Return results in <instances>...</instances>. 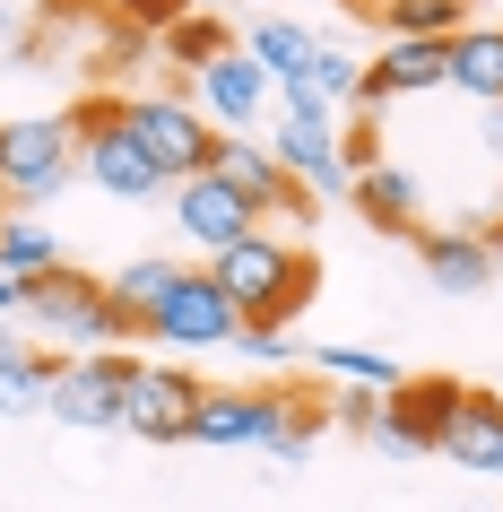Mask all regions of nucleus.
<instances>
[{
	"label": "nucleus",
	"mask_w": 503,
	"mask_h": 512,
	"mask_svg": "<svg viewBox=\"0 0 503 512\" xmlns=\"http://www.w3.org/2000/svg\"><path fill=\"white\" fill-rule=\"evenodd\" d=\"M209 278L226 287L235 322H269V330H287L295 313L321 296V261L295 235H278V226H252L243 243H226L209 261Z\"/></svg>",
	"instance_id": "obj_1"
},
{
	"label": "nucleus",
	"mask_w": 503,
	"mask_h": 512,
	"mask_svg": "<svg viewBox=\"0 0 503 512\" xmlns=\"http://www.w3.org/2000/svg\"><path fill=\"white\" fill-rule=\"evenodd\" d=\"M70 174H79L70 113H9V122H0V200H9V209L53 200Z\"/></svg>",
	"instance_id": "obj_2"
},
{
	"label": "nucleus",
	"mask_w": 503,
	"mask_h": 512,
	"mask_svg": "<svg viewBox=\"0 0 503 512\" xmlns=\"http://www.w3.org/2000/svg\"><path fill=\"white\" fill-rule=\"evenodd\" d=\"M27 322L35 330H53V339H70V348H131V322L113 313V296H105V278H87V270H44V278H27Z\"/></svg>",
	"instance_id": "obj_3"
},
{
	"label": "nucleus",
	"mask_w": 503,
	"mask_h": 512,
	"mask_svg": "<svg viewBox=\"0 0 503 512\" xmlns=\"http://www.w3.org/2000/svg\"><path fill=\"white\" fill-rule=\"evenodd\" d=\"M209 400V382L191 365H165V356H139L131 382H122V434L139 443H183L191 434V408Z\"/></svg>",
	"instance_id": "obj_4"
},
{
	"label": "nucleus",
	"mask_w": 503,
	"mask_h": 512,
	"mask_svg": "<svg viewBox=\"0 0 503 512\" xmlns=\"http://www.w3.org/2000/svg\"><path fill=\"white\" fill-rule=\"evenodd\" d=\"M131 139L148 148V165L165 174V191L191 183V174H209V148H217L209 113L183 105V96H131Z\"/></svg>",
	"instance_id": "obj_5"
},
{
	"label": "nucleus",
	"mask_w": 503,
	"mask_h": 512,
	"mask_svg": "<svg viewBox=\"0 0 503 512\" xmlns=\"http://www.w3.org/2000/svg\"><path fill=\"white\" fill-rule=\"evenodd\" d=\"M209 174L226 191H235L243 209H261V217H287V226H313V191L304 183H287L278 174V157H269L252 131H217V148H209Z\"/></svg>",
	"instance_id": "obj_6"
},
{
	"label": "nucleus",
	"mask_w": 503,
	"mask_h": 512,
	"mask_svg": "<svg viewBox=\"0 0 503 512\" xmlns=\"http://www.w3.org/2000/svg\"><path fill=\"white\" fill-rule=\"evenodd\" d=\"M139 356L122 348H87V356H53V391H44V408H53L61 426H122V382H131Z\"/></svg>",
	"instance_id": "obj_7"
},
{
	"label": "nucleus",
	"mask_w": 503,
	"mask_h": 512,
	"mask_svg": "<svg viewBox=\"0 0 503 512\" xmlns=\"http://www.w3.org/2000/svg\"><path fill=\"white\" fill-rule=\"evenodd\" d=\"M235 304H226V287H217L209 270H183L174 278V296L148 313V339H165V348H191V356H209V348H235Z\"/></svg>",
	"instance_id": "obj_8"
},
{
	"label": "nucleus",
	"mask_w": 503,
	"mask_h": 512,
	"mask_svg": "<svg viewBox=\"0 0 503 512\" xmlns=\"http://www.w3.org/2000/svg\"><path fill=\"white\" fill-rule=\"evenodd\" d=\"M460 400H469V382H451V374H408L391 400H382L373 443H382L391 460H425V452H434V434H443V417H451Z\"/></svg>",
	"instance_id": "obj_9"
},
{
	"label": "nucleus",
	"mask_w": 503,
	"mask_h": 512,
	"mask_svg": "<svg viewBox=\"0 0 503 512\" xmlns=\"http://www.w3.org/2000/svg\"><path fill=\"white\" fill-rule=\"evenodd\" d=\"M79 174L105 191V200H165V174L148 165V148L131 139V122L87 131V139H79Z\"/></svg>",
	"instance_id": "obj_10"
},
{
	"label": "nucleus",
	"mask_w": 503,
	"mask_h": 512,
	"mask_svg": "<svg viewBox=\"0 0 503 512\" xmlns=\"http://www.w3.org/2000/svg\"><path fill=\"white\" fill-rule=\"evenodd\" d=\"M165 200H174V226H183V235L200 243L209 261L226 252V243H243L252 226H261V209H243V200H235L226 183H217V174H191V183H174Z\"/></svg>",
	"instance_id": "obj_11"
},
{
	"label": "nucleus",
	"mask_w": 503,
	"mask_h": 512,
	"mask_svg": "<svg viewBox=\"0 0 503 512\" xmlns=\"http://www.w3.org/2000/svg\"><path fill=\"white\" fill-rule=\"evenodd\" d=\"M200 96H209V122H217V131H252V122H261V113L278 105L269 70H261L252 53H243V44H226V53H217L209 70H200Z\"/></svg>",
	"instance_id": "obj_12"
},
{
	"label": "nucleus",
	"mask_w": 503,
	"mask_h": 512,
	"mask_svg": "<svg viewBox=\"0 0 503 512\" xmlns=\"http://www.w3.org/2000/svg\"><path fill=\"white\" fill-rule=\"evenodd\" d=\"M434 452H443L451 469H469V478H503V400L469 382V400H460V408L443 417Z\"/></svg>",
	"instance_id": "obj_13"
},
{
	"label": "nucleus",
	"mask_w": 503,
	"mask_h": 512,
	"mask_svg": "<svg viewBox=\"0 0 503 512\" xmlns=\"http://www.w3.org/2000/svg\"><path fill=\"white\" fill-rule=\"evenodd\" d=\"M261 148L278 157V174H287V183H304L313 200L347 183V165H339V122H304V113H278V139H261Z\"/></svg>",
	"instance_id": "obj_14"
},
{
	"label": "nucleus",
	"mask_w": 503,
	"mask_h": 512,
	"mask_svg": "<svg viewBox=\"0 0 503 512\" xmlns=\"http://www.w3.org/2000/svg\"><path fill=\"white\" fill-rule=\"evenodd\" d=\"M417 261L443 296H477L495 278V243L477 235V226H417Z\"/></svg>",
	"instance_id": "obj_15"
},
{
	"label": "nucleus",
	"mask_w": 503,
	"mask_h": 512,
	"mask_svg": "<svg viewBox=\"0 0 503 512\" xmlns=\"http://www.w3.org/2000/svg\"><path fill=\"white\" fill-rule=\"evenodd\" d=\"M417 87H443V44H382L356 79V105H391V96H417Z\"/></svg>",
	"instance_id": "obj_16"
},
{
	"label": "nucleus",
	"mask_w": 503,
	"mask_h": 512,
	"mask_svg": "<svg viewBox=\"0 0 503 512\" xmlns=\"http://www.w3.org/2000/svg\"><path fill=\"white\" fill-rule=\"evenodd\" d=\"M443 87L477 96V105H503V27H460L443 44Z\"/></svg>",
	"instance_id": "obj_17"
},
{
	"label": "nucleus",
	"mask_w": 503,
	"mask_h": 512,
	"mask_svg": "<svg viewBox=\"0 0 503 512\" xmlns=\"http://www.w3.org/2000/svg\"><path fill=\"white\" fill-rule=\"evenodd\" d=\"M174 278H183V261H157V252H139V261H122V270L105 278V296H113V313L131 322V339H148V313L174 296Z\"/></svg>",
	"instance_id": "obj_18"
},
{
	"label": "nucleus",
	"mask_w": 503,
	"mask_h": 512,
	"mask_svg": "<svg viewBox=\"0 0 503 512\" xmlns=\"http://www.w3.org/2000/svg\"><path fill=\"white\" fill-rule=\"evenodd\" d=\"M356 217H373L382 235H417V174H399V165H373V174H356Z\"/></svg>",
	"instance_id": "obj_19"
},
{
	"label": "nucleus",
	"mask_w": 503,
	"mask_h": 512,
	"mask_svg": "<svg viewBox=\"0 0 503 512\" xmlns=\"http://www.w3.org/2000/svg\"><path fill=\"white\" fill-rule=\"evenodd\" d=\"M373 18L391 44H451L469 27V0H373Z\"/></svg>",
	"instance_id": "obj_20"
},
{
	"label": "nucleus",
	"mask_w": 503,
	"mask_h": 512,
	"mask_svg": "<svg viewBox=\"0 0 503 512\" xmlns=\"http://www.w3.org/2000/svg\"><path fill=\"white\" fill-rule=\"evenodd\" d=\"M313 356H321V382H330V391H382V400H391L399 382H408L399 356H382V348H347L339 339V348H313Z\"/></svg>",
	"instance_id": "obj_21"
},
{
	"label": "nucleus",
	"mask_w": 503,
	"mask_h": 512,
	"mask_svg": "<svg viewBox=\"0 0 503 512\" xmlns=\"http://www.w3.org/2000/svg\"><path fill=\"white\" fill-rule=\"evenodd\" d=\"M313 44H321V35L287 27V18H269V27H252V44H243V53L269 70V87H287V79H304V70H313Z\"/></svg>",
	"instance_id": "obj_22"
},
{
	"label": "nucleus",
	"mask_w": 503,
	"mask_h": 512,
	"mask_svg": "<svg viewBox=\"0 0 503 512\" xmlns=\"http://www.w3.org/2000/svg\"><path fill=\"white\" fill-rule=\"evenodd\" d=\"M44 391H53V356L0 339V408H9V417H27V408H44Z\"/></svg>",
	"instance_id": "obj_23"
},
{
	"label": "nucleus",
	"mask_w": 503,
	"mask_h": 512,
	"mask_svg": "<svg viewBox=\"0 0 503 512\" xmlns=\"http://www.w3.org/2000/svg\"><path fill=\"white\" fill-rule=\"evenodd\" d=\"M0 261L27 270V278H44V270H61V235L44 226V217H0Z\"/></svg>",
	"instance_id": "obj_24"
},
{
	"label": "nucleus",
	"mask_w": 503,
	"mask_h": 512,
	"mask_svg": "<svg viewBox=\"0 0 503 512\" xmlns=\"http://www.w3.org/2000/svg\"><path fill=\"white\" fill-rule=\"evenodd\" d=\"M165 53L183 61V70H209V61L226 53V27H217V18H200V9H191V18H174V27H165Z\"/></svg>",
	"instance_id": "obj_25"
},
{
	"label": "nucleus",
	"mask_w": 503,
	"mask_h": 512,
	"mask_svg": "<svg viewBox=\"0 0 503 512\" xmlns=\"http://www.w3.org/2000/svg\"><path fill=\"white\" fill-rule=\"evenodd\" d=\"M356 79H365V61H347L339 44H313V87L330 105H356Z\"/></svg>",
	"instance_id": "obj_26"
},
{
	"label": "nucleus",
	"mask_w": 503,
	"mask_h": 512,
	"mask_svg": "<svg viewBox=\"0 0 503 512\" xmlns=\"http://www.w3.org/2000/svg\"><path fill=\"white\" fill-rule=\"evenodd\" d=\"M113 18L139 27V35H165L174 18H191V0H113Z\"/></svg>",
	"instance_id": "obj_27"
},
{
	"label": "nucleus",
	"mask_w": 503,
	"mask_h": 512,
	"mask_svg": "<svg viewBox=\"0 0 503 512\" xmlns=\"http://www.w3.org/2000/svg\"><path fill=\"white\" fill-rule=\"evenodd\" d=\"M113 122H131V96H79V105H70V139L113 131Z\"/></svg>",
	"instance_id": "obj_28"
},
{
	"label": "nucleus",
	"mask_w": 503,
	"mask_h": 512,
	"mask_svg": "<svg viewBox=\"0 0 503 512\" xmlns=\"http://www.w3.org/2000/svg\"><path fill=\"white\" fill-rule=\"evenodd\" d=\"M330 426L373 434V426H382V391H330Z\"/></svg>",
	"instance_id": "obj_29"
},
{
	"label": "nucleus",
	"mask_w": 503,
	"mask_h": 512,
	"mask_svg": "<svg viewBox=\"0 0 503 512\" xmlns=\"http://www.w3.org/2000/svg\"><path fill=\"white\" fill-rule=\"evenodd\" d=\"M235 348H243V356H261V365H287L295 339H287V330H269V322H243V330H235Z\"/></svg>",
	"instance_id": "obj_30"
},
{
	"label": "nucleus",
	"mask_w": 503,
	"mask_h": 512,
	"mask_svg": "<svg viewBox=\"0 0 503 512\" xmlns=\"http://www.w3.org/2000/svg\"><path fill=\"white\" fill-rule=\"evenodd\" d=\"M0 313H27V270H9V261H0Z\"/></svg>",
	"instance_id": "obj_31"
},
{
	"label": "nucleus",
	"mask_w": 503,
	"mask_h": 512,
	"mask_svg": "<svg viewBox=\"0 0 503 512\" xmlns=\"http://www.w3.org/2000/svg\"><path fill=\"white\" fill-rule=\"evenodd\" d=\"M486 131H495V148H503V105H486Z\"/></svg>",
	"instance_id": "obj_32"
},
{
	"label": "nucleus",
	"mask_w": 503,
	"mask_h": 512,
	"mask_svg": "<svg viewBox=\"0 0 503 512\" xmlns=\"http://www.w3.org/2000/svg\"><path fill=\"white\" fill-rule=\"evenodd\" d=\"M339 9H356V18H373V0H339Z\"/></svg>",
	"instance_id": "obj_33"
},
{
	"label": "nucleus",
	"mask_w": 503,
	"mask_h": 512,
	"mask_svg": "<svg viewBox=\"0 0 503 512\" xmlns=\"http://www.w3.org/2000/svg\"><path fill=\"white\" fill-rule=\"evenodd\" d=\"M477 235H486V243H495V252H503V226H477Z\"/></svg>",
	"instance_id": "obj_34"
},
{
	"label": "nucleus",
	"mask_w": 503,
	"mask_h": 512,
	"mask_svg": "<svg viewBox=\"0 0 503 512\" xmlns=\"http://www.w3.org/2000/svg\"><path fill=\"white\" fill-rule=\"evenodd\" d=\"M0 27H9V9H0Z\"/></svg>",
	"instance_id": "obj_35"
},
{
	"label": "nucleus",
	"mask_w": 503,
	"mask_h": 512,
	"mask_svg": "<svg viewBox=\"0 0 503 512\" xmlns=\"http://www.w3.org/2000/svg\"><path fill=\"white\" fill-rule=\"evenodd\" d=\"M469 9H477V0H469Z\"/></svg>",
	"instance_id": "obj_36"
}]
</instances>
